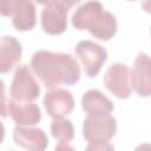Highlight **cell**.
Segmentation results:
<instances>
[{
  "label": "cell",
  "mask_w": 151,
  "mask_h": 151,
  "mask_svg": "<svg viewBox=\"0 0 151 151\" xmlns=\"http://www.w3.org/2000/svg\"><path fill=\"white\" fill-rule=\"evenodd\" d=\"M31 68L46 87L74 85L79 81L81 74L78 61L70 53L46 50L33 53Z\"/></svg>",
  "instance_id": "1"
},
{
  "label": "cell",
  "mask_w": 151,
  "mask_h": 151,
  "mask_svg": "<svg viewBox=\"0 0 151 151\" xmlns=\"http://www.w3.org/2000/svg\"><path fill=\"white\" fill-rule=\"evenodd\" d=\"M72 25L78 31H88L90 34L101 41L110 40L117 32L116 17L105 11L97 0H90L80 5L72 15Z\"/></svg>",
  "instance_id": "2"
},
{
  "label": "cell",
  "mask_w": 151,
  "mask_h": 151,
  "mask_svg": "<svg viewBox=\"0 0 151 151\" xmlns=\"http://www.w3.org/2000/svg\"><path fill=\"white\" fill-rule=\"evenodd\" d=\"M116 132L117 122L111 114H87L83 122V136L87 142L86 150H112L110 140Z\"/></svg>",
  "instance_id": "3"
},
{
  "label": "cell",
  "mask_w": 151,
  "mask_h": 151,
  "mask_svg": "<svg viewBox=\"0 0 151 151\" xmlns=\"http://www.w3.org/2000/svg\"><path fill=\"white\" fill-rule=\"evenodd\" d=\"M0 13L2 17H11L13 27L19 32L31 31L37 21L32 0H0Z\"/></svg>",
  "instance_id": "4"
},
{
  "label": "cell",
  "mask_w": 151,
  "mask_h": 151,
  "mask_svg": "<svg viewBox=\"0 0 151 151\" xmlns=\"http://www.w3.org/2000/svg\"><path fill=\"white\" fill-rule=\"evenodd\" d=\"M9 94L12 100L19 103H29L39 98L40 86L27 65L22 64L15 68Z\"/></svg>",
  "instance_id": "5"
},
{
  "label": "cell",
  "mask_w": 151,
  "mask_h": 151,
  "mask_svg": "<svg viewBox=\"0 0 151 151\" xmlns=\"http://www.w3.org/2000/svg\"><path fill=\"white\" fill-rule=\"evenodd\" d=\"M74 52L88 78L97 77L107 60V51L92 40H80L76 45Z\"/></svg>",
  "instance_id": "6"
},
{
  "label": "cell",
  "mask_w": 151,
  "mask_h": 151,
  "mask_svg": "<svg viewBox=\"0 0 151 151\" xmlns=\"http://www.w3.org/2000/svg\"><path fill=\"white\" fill-rule=\"evenodd\" d=\"M104 85L114 97L127 99L132 90L127 65L123 63L112 64L104 74Z\"/></svg>",
  "instance_id": "7"
},
{
  "label": "cell",
  "mask_w": 151,
  "mask_h": 151,
  "mask_svg": "<svg viewBox=\"0 0 151 151\" xmlns=\"http://www.w3.org/2000/svg\"><path fill=\"white\" fill-rule=\"evenodd\" d=\"M132 90L139 97L151 96V57L146 53H138L132 70L130 71Z\"/></svg>",
  "instance_id": "8"
},
{
  "label": "cell",
  "mask_w": 151,
  "mask_h": 151,
  "mask_svg": "<svg viewBox=\"0 0 151 151\" xmlns=\"http://www.w3.org/2000/svg\"><path fill=\"white\" fill-rule=\"evenodd\" d=\"M67 13L68 7L60 1L46 5L40 15L42 31L51 35L64 33L67 28Z\"/></svg>",
  "instance_id": "9"
},
{
  "label": "cell",
  "mask_w": 151,
  "mask_h": 151,
  "mask_svg": "<svg viewBox=\"0 0 151 151\" xmlns=\"http://www.w3.org/2000/svg\"><path fill=\"white\" fill-rule=\"evenodd\" d=\"M46 113L52 117H66L74 109L72 93L65 88H51L45 93L42 100Z\"/></svg>",
  "instance_id": "10"
},
{
  "label": "cell",
  "mask_w": 151,
  "mask_h": 151,
  "mask_svg": "<svg viewBox=\"0 0 151 151\" xmlns=\"http://www.w3.org/2000/svg\"><path fill=\"white\" fill-rule=\"evenodd\" d=\"M13 139L17 145L31 151L45 150L48 145V138L44 130L38 127H25L18 125L13 130Z\"/></svg>",
  "instance_id": "11"
},
{
  "label": "cell",
  "mask_w": 151,
  "mask_h": 151,
  "mask_svg": "<svg viewBox=\"0 0 151 151\" xmlns=\"http://www.w3.org/2000/svg\"><path fill=\"white\" fill-rule=\"evenodd\" d=\"M7 113H9L17 125L31 126L41 120V111L39 106L32 101L19 103L11 99L7 104Z\"/></svg>",
  "instance_id": "12"
},
{
  "label": "cell",
  "mask_w": 151,
  "mask_h": 151,
  "mask_svg": "<svg viewBox=\"0 0 151 151\" xmlns=\"http://www.w3.org/2000/svg\"><path fill=\"white\" fill-rule=\"evenodd\" d=\"M22 47L18 39L12 35H4L0 40V71H12L21 60Z\"/></svg>",
  "instance_id": "13"
},
{
  "label": "cell",
  "mask_w": 151,
  "mask_h": 151,
  "mask_svg": "<svg viewBox=\"0 0 151 151\" xmlns=\"http://www.w3.org/2000/svg\"><path fill=\"white\" fill-rule=\"evenodd\" d=\"M81 109L90 116H104L110 114L114 106L111 99L107 98L103 92L92 88L83 94Z\"/></svg>",
  "instance_id": "14"
},
{
  "label": "cell",
  "mask_w": 151,
  "mask_h": 151,
  "mask_svg": "<svg viewBox=\"0 0 151 151\" xmlns=\"http://www.w3.org/2000/svg\"><path fill=\"white\" fill-rule=\"evenodd\" d=\"M51 133L54 137V139H57L59 143L55 146V149H72L67 145L74 137V129L70 119L65 117L52 118Z\"/></svg>",
  "instance_id": "15"
},
{
  "label": "cell",
  "mask_w": 151,
  "mask_h": 151,
  "mask_svg": "<svg viewBox=\"0 0 151 151\" xmlns=\"http://www.w3.org/2000/svg\"><path fill=\"white\" fill-rule=\"evenodd\" d=\"M142 9L151 14V0H142Z\"/></svg>",
  "instance_id": "16"
},
{
  "label": "cell",
  "mask_w": 151,
  "mask_h": 151,
  "mask_svg": "<svg viewBox=\"0 0 151 151\" xmlns=\"http://www.w3.org/2000/svg\"><path fill=\"white\" fill-rule=\"evenodd\" d=\"M81 0H60V2H63L66 7H68V8H71V7H73V6H76L77 4H79Z\"/></svg>",
  "instance_id": "17"
},
{
  "label": "cell",
  "mask_w": 151,
  "mask_h": 151,
  "mask_svg": "<svg viewBox=\"0 0 151 151\" xmlns=\"http://www.w3.org/2000/svg\"><path fill=\"white\" fill-rule=\"evenodd\" d=\"M37 4H39V5H50V4H52V2H55L57 0H34Z\"/></svg>",
  "instance_id": "18"
},
{
  "label": "cell",
  "mask_w": 151,
  "mask_h": 151,
  "mask_svg": "<svg viewBox=\"0 0 151 151\" xmlns=\"http://www.w3.org/2000/svg\"><path fill=\"white\" fill-rule=\"evenodd\" d=\"M150 37H151V28H150Z\"/></svg>",
  "instance_id": "19"
},
{
  "label": "cell",
  "mask_w": 151,
  "mask_h": 151,
  "mask_svg": "<svg viewBox=\"0 0 151 151\" xmlns=\"http://www.w3.org/2000/svg\"><path fill=\"white\" fill-rule=\"evenodd\" d=\"M129 1H136V0H129Z\"/></svg>",
  "instance_id": "20"
}]
</instances>
